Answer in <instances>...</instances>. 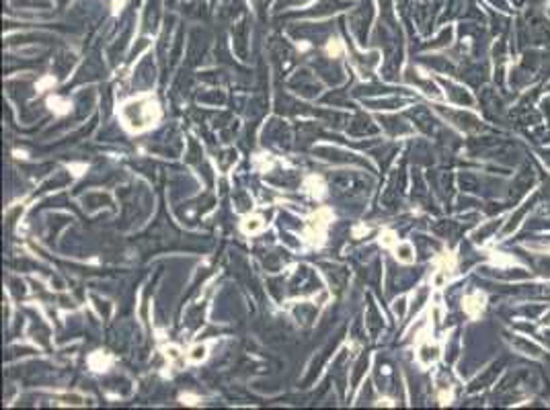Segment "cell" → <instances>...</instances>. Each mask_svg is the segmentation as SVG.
I'll list each match as a JSON object with an SVG mask.
<instances>
[{
	"mask_svg": "<svg viewBox=\"0 0 550 410\" xmlns=\"http://www.w3.org/2000/svg\"><path fill=\"white\" fill-rule=\"evenodd\" d=\"M91 365H93V369L103 371V367H107V365H109V359H107V357H103L101 353H97V355H93V357H91Z\"/></svg>",
	"mask_w": 550,
	"mask_h": 410,
	"instance_id": "1",
	"label": "cell"
},
{
	"mask_svg": "<svg viewBox=\"0 0 550 410\" xmlns=\"http://www.w3.org/2000/svg\"><path fill=\"white\" fill-rule=\"evenodd\" d=\"M205 353H208V349H205L203 345H197V347H193V351H191V357L193 361H201V359H205Z\"/></svg>",
	"mask_w": 550,
	"mask_h": 410,
	"instance_id": "2",
	"label": "cell"
},
{
	"mask_svg": "<svg viewBox=\"0 0 550 410\" xmlns=\"http://www.w3.org/2000/svg\"><path fill=\"white\" fill-rule=\"evenodd\" d=\"M49 105H51V109H56L58 113H66V111H68V109H66L68 102H64V101H60V99H51Z\"/></svg>",
	"mask_w": 550,
	"mask_h": 410,
	"instance_id": "3",
	"label": "cell"
},
{
	"mask_svg": "<svg viewBox=\"0 0 550 410\" xmlns=\"http://www.w3.org/2000/svg\"><path fill=\"white\" fill-rule=\"evenodd\" d=\"M245 228H247V232H257V230L261 228V221H259V219H255V217H253V219H247Z\"/></svg>",
	"mask_w": 550,
	"mask_h": 410,
	"instance_id": "4",
	"label": "cell"
},
{
	"mask_svg": "<svg viewBox=\"0 0 550 410\" xmlns=\"http://www.w3.org/2000/svg\"><path fill=\"white\" fill-rule=\"evenodd\" d=\"M382 242H384L386 246H392V244H394V240H392V234H390V232H388V234H384V240H382Z\"/></svg>",
	"mask_w": 550,
	"mask_h": 410,
	"instance_id": "5",
	"label": "cell"
}]
</instances>
